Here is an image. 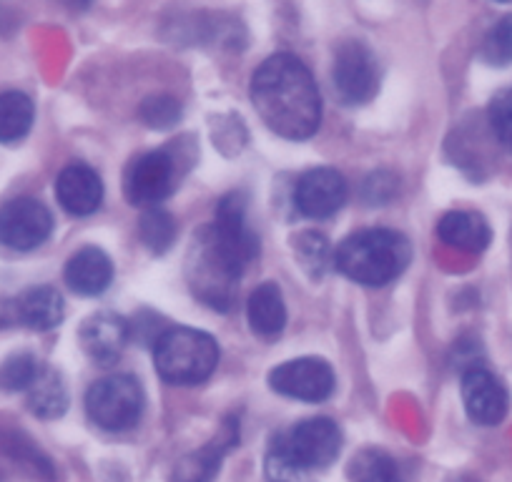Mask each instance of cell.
<instances>
[{
    "label": "cell",
    "instance_id": "1",
    "mask_svg": "<svg viewBox=\"0 0 512 482\" xmlns=\"http://www.w3.org/2000/svg\"><path fill=\"white\" fill-rule=\"evenodd\" d=\"M251 103L277 136L304 141L322 124V98L312 71L292 53L269 56L251 76Z\"/></svg>",
    "mask_w": 512,
    "mask_h": 482
},
{
    "label": "cell",
    "instance_id": "2",
    "mask_svg": "<svg viewBox=\"0 0 512 482\" xmlns=\"http://www.w3.org/2000/svg\"><path fill=\"white\" fill-rule=\"evenodd\" d=\"M412 247L395 229H364L347 236L334 252V267L362 287H384L410 267Z\"/></svg>",
    "mask_w": 512,
    "mask_h": 482
},
{
    "label": "cell",
    "instance_id": "3",
    "mask_svg": "<svg viewBox=\"0 0 512 482\" xmlns=\"http://www.w3.org/2000/svg\"><path fill=\"white\" fill-rule=\"evenodd\" d=\"M342 450V432L329 417H312L277 437L269 452V472L277 482H297L309 470H324Z\"/></svg>",
    "mask_w": 512,
    "mask_h": 482
},
{
    "label": "cell",
    "instance_id": "4",
    "mask_svg": "<svg viewBox=\"0 0 512 482\" xmlns=\"http://www.w3.org/2000/svg\"><path fill=\"white\" fill-rule=\"evenodd\" d=\"M154 365L169 385H201L219 365V344L201 329L169 327L154 342Z\"/></svg>",
    "mask_w": 512,
    "mask_h": 482
},
{
    "label": "cell",
    "instance_id": "5",
    "mask_svg": "<svg viewBox=\"0 0 512 482\" xmlns=\"http://www.w3.org/2000/svg\"><path fill=\"white\" fill-rule=\"evenodd\" d=\"M186 277H189L191 292L201 302L209 304L211 309L226 312L234 302L241 269L221 252L209 229H201L194 236V244L186 257Z\"/></svg>",
    "mask_w": 512,
    "mask_h": 482
},
{
    "label": "cell",
    "instance_id": "6",
    "mask_svg": "<svg viewBox=\"0 0 512 482\" xmlns=\"http://www.w3.org/2000/svg\"><path fill=\"white\" fill-rule=\"evenodd\" d=\"M144 405V387L131 375L103 377L93 382L86 392L88 417L108 432H123L134 427L141 420Z\"/></svg>",
    "mask_w": 512,
    "mask_h": 482
},
{
    "label": "cell",
    "instance_id": "7",
    "mask_svg": "<svg viewBox=\"0 0 512 482\" xmlns=\"http://www.w3.org/2000/svg\"><path fill=\"white\" fill-rule=\"evenodd\" d=\"M332 83L339 101L347 106H364L379 91L377 56L362 41H347L334 53Z\"/></svg>",
    "mask_w": 512,
    "mask_h": 482
},
{
    "label": "cell",
    "instance_id": "8",
    "mask_svg": "<svg viewBox=\"0 0 512 482\" xmlns=\"http://www.w3.org/2000/svg\"><path fill=\"white\" fill-rule=\"evenodd\" d=\"M176 186V159L169 151H149L128 164L123 176L126 199L141 209H156Z\"/></svg>",
    "mask_w": 512,
    "mask_h": 482
},
{
    "label": "cell",
    "instance_id": "9",
    "mask_svg": "<svg viewBox=\"0 0 512 482\" xmlns=\"http://www.w3.org/2000/svg\"><path fill=\"white\" fill-rule=\"evenodd\" d=\"M221 252L244 272L249 262L259 254V239L246 224V199L239 191H231L216 206L214 224L206 226Z\"/></svg>",
    "mask_w": 512,
    "mask_h": 482
},
{
    "label": "cell",
    "instance_id": "10",
    "mask_svg": "<svg viewBox=\"0 0 512 482\" xmlns=\"http://www.w3.org/2000/svg\"><path fill=\"white\" fill-rule=\"evenodd\" d=\"M269 387L277 395L299 402H324L334 392V372L319 357L289 359L284 365L274 367L269 375Z\"/></svg>",
    "mask_w": 512,
    "mask_h": 482
},
{
    "label": "cell",
    "instance_id": "11",
    "mask_svg": "<svg viewBox=\"0 0 512 482\" xmlns=\"http://www.w3.org/2000/svg\"><path fill=\"white\" fill-rule=\"evenodd\" d=\"M53 216L41 201L21 199L8 201L0 209V244L16 252H31L41 247L43 241L51 236Z\"/></svg>",
    "mask_w": 512,
    "mask_h": 482
},
{
    "label": "cell",
    "instance_id": "12",
    "mask_svg": "<svg viewBox=\"0 0 512 482\" xmlns=\"http://www.w3.org/2000/svg\"><path fill=\"white\" fill-rule=\"evenodd\" d=\"M347 179L337 169H312L299 176L294 189V206L307 219H329L337 214L347 201Z\"/></svg>",
    "mask_w": 512,
    "mask_h": 482
},
{
    "label": "cell",
    "instance_id": "13",
    "mask_svg": "<svg viewBox=\"0 0 512 482\" xmlns=\"http://www.w3.org/2000/svg\"><path fill=\"white\" fill-rule=\"evenodd\" d=\"M462 402L477 425H500L510 410V397L505 385L485 367H470L462 375Z\"/></svg>",
    "mask_w": 512,
    "mask_h": 482
},
{
    "label": "cell",
    "instance_id": "14",
    "mask_svg": "<svg viewBox=\"0 0 512 482\" xmlns=\"http://www.w3.org/2000/svg\"><path fill=\"white\" fill-rule=\"evenodd\" d=\"M131 339V327L113 312H98L88 317L81 327V344L88 357L98 365H113Z\"/></svg>",
    "mask_w": 512,
    "mask_h": 482
},
{
    "label": "cell",
    "instance_id": "15",
    "mask_svg": "<svg viewBox=\"0 0 512 482\" xmlns=\"http://www.w3.org/2000/svg\"><path fill=\"white\" fill-rule=\"evenodd\" d=\"M58 204L73 216H88L98 211L103 201V181L91 166L71 164L56 179Z\"/></svg>",
    "mask_w": 512,
    "mask_h": 482
},
{
    "label": "cell",
    "instance_id": "16",
    "mask_svg": "<svg viewBox=\"0 0 512 482\" xmlns=\"http://www.w3.org/2000/svg\"><path fill=\"white\" fill-rule=\"evenodd\" d=\"M113 282V264L98 247H83L68 259L66 284L81 297H98Z\"/></svg>",
    "mask_w": 512,
    "mask_h": 482
},
{
    "label": "cell",
    "instance_id": "17",
    "mask_svg": "<svg viewBox=\"0 0 512 482\" xmlns=\"http://www.w3.org/2000/svg\"><path fill=\"white\" fill-rule=\"evenodd\" d=\"M437 236L457 252L480 254L490 247L492 231L475 211H450L437 224Z\"/></svg>",
    "mask_w": 512,
    "mask_h": 482
},
{
    "label": "cell",
    "instance_id": "18",
    "mask_svg": "<svg viewBox=\"0 0 512 482\" xmlns=\"http://www.w3.org/2000/svg\"><path fill=\"white\" fill-rule=\"evenodd\" d=\"M63 299L53 287H31L13 299V317L28 329L36 332H48L63 322Z\"/></svg>",
    "mask_w": 512,
    "mask_h": 482
},
{
    "label": "cell",
    "instance_id": "19",
    "mask_svg": "<svg viewBox=\"0 0 512 482\" xmlns=\"http://www.w3.org/2000/svg\"><path fill=\"white\" fill-rule=\"evenodd\" d=\"M251 332L259 337H277L287 324V307H284L282 289L274 282H264L251 292L246 304Z\"/></svg>",
    "mask_w": 512,
    "mask_h": 482
},
{
    "label": "cell",
    "instance_id": "20",
    "mask_svg": "<svg viewBox=\"0 0 512 482\" xmlns=\"http://www.w3.org/2000/svg\"><path fill=\"white\" fill-rule=\"evenodd\" d=\"M236 442L234 427L226 425L216 440H211L209 445L201 447L199 452L189 455L186 460H181V465L176 467L174 482H211L214 480L216 470H219V462L224 457V452L229 450Z\"/></svg>",
    "mask_w": 512,
    "mask_h": 482
},
{
    "label": "cell",
    "instance_id": "21",
    "mask_svg": "<svg viewBox=\"0 0 512 482\" xmlns=\"http://www.w3.org/2000/svg\"><path fill=\"white\" fill-rule=\"evenodd\" d=\"M33 118H36V108L26 93H0V144H16L26 139Z\"/></svg>",
    "mask_w": 512,
    "mask_h": 482
},
{
    "label": "cell",
    "instance_id": "22",
    "mask_svg": "<svg viewBox=\"0 0 512 482\" xmlns=\"http://www.w3.org/2000/svg\"><path fill=\"white\" fill-rule=\"evenodd\" d=\"M28 407L31 412H36L43 420H56L66 412L68 407V395L66 387H63L61 377L53 370L43 367L41 375L36 377L31 387H28Z\"/></svg>",
    "mask_w": 512,
    "mask_h": 482
},
{
    "label": "cell",
    "instance_id": "23",
    "mask_svg": "<svg viewBox=\"0 0 512 482\" xmlns=\"http://www.w3.org/2000/svg\"><path fill=\"white\" fill-rule=\"evenodd\" d=\"M349 480L352 482H400L397 462L382 450H362L349 462Z\"/></svg>",
    "mask_w": 512,
    "mask_h": 482
},
{
    "label": "cell",
    "instance_id": "24",
    "mask_svg": "<svg viewBox=\"0 0 512 482\" xmlns=\"http://www.w3.org/2000/svg\"><path fill=\"white\" fill-rule=\"evenodd\" d=\"M139 234L141 241H144L146 247L151 249L154 254H164L169 252L171 244L176 239V221L169 211L164 209H146V214L141 216L139 224Z\"/></svg>",
    "mask_w": 512,
    "mask_h": 482
},
{
    "label": "cell",
    "instance_id": "25",
    "mask_svg": "<svg viewBox=\"0 0 512 482\" xmlns=\"http://www.w3.org/2000/svg\"><path fill=\"white\" fill-rule=\"evenodd\" d=\"M294 249H297V257L302 262V267L307 269L312 277H322L329 269V264H334V254L329 249L327 239L317 231H304L294 239Z\"/></svg>",
    "mask_w": 512,
    "mask_h": 482
},
{
    "label": "cell",
    "instance_id": "26",
    "mask_svg": "<svg viewBox=\"0 0 512 482\" xmlns=\"http://www.w3.org/2000/svg\"><path fill=\"white\" fill-rule=\"evenodd\" d=\"M43 367L38 365V359L33 354H16V357L6 359L0 367V387L8 392H23L36 382Z\"/></svg>",
    "mask_w": 512,
    "mask_h": 482
},
{
    "label": "cell",
    "instance_id": "27",
    "mask_svg": "<svg viewBox=\"0 0 512 482\" xmlns=\"http://www.w3.org/2000/svg\"><path fill=\"white\" fill-rule=\"evenodd\" d=\"M482 58L490 66H510L512 63V16H505L487 31L482 41Z\"/></svg>",
    "mask_w": 512,
    "mask_h": 482
},
{
    "label": "cell",
    "instance_id": "28",
    "mask_svg": "<svg viewBox=\"0 0 512 482\" xmlns=\"http://www.w3.org/2000/svg\"><path fill=\"white\" fill-rule=\"evenodd\" d=\"M139 113L151 129H171L181 118V103L174 96H149L141 103Z\"/></svg>",
    "mask_w": 512,
    "mask_h": 482
},
{
    "label": "cell",
    "instance_id": "29",
    "mask_svg": "<svg viewBox=\"0 0 512 482\" xmlns=\"http://www.w3.org/2000/svg\"><path fill=\"white\" fill-rule=\"evenodd\" d=\"M490 126L497 139L512 151V88L500 91L490 103Z\"/></svg>",
    "mask_w": 512,
    "mask_h": 482
},
{
    "label": "cell",
    "instance_id": "30",
    "mask_svg": "<svg viewBox=\"0 0 512 482\" xmlns=\"http://www.w3.org/2000/svg\"><path fill=\"white\" fill-rule=\"evenodd\" d=\"M397 191V176L390 171H374L362 186V196L367 204H387Z\"/></svg>",
    "mask_w": 512,
    "mask_h": 482
},
{
    "label": "cell",
    "instance_id": "31",
    "mask_svg": "<svg viewBox=\"0 0 512 482\" xmlns=\"http://www.w3.org/2000/svg\"><path fill=\"white\" fill-rule=\"evenodd\" d=\"M66 3H71V6H86L91 0H66Z\"/></svg>",
    "mask_w": 512,
    "mask_h": 482
},
{
    "label": "cell",
    "instance_id": "32",
    "mask_svg": "<svg viewBox=\"0 0 512 482\" xmlns=\"http://www.w3.org/2000/svg\"><path fill=\"white\" fill-rule=\"evenodd\" d=\"M500 3H510V0H500Z\"/></svg>",
    "mask_w": 512,
    "mask_h": 482
}]
</instances>
